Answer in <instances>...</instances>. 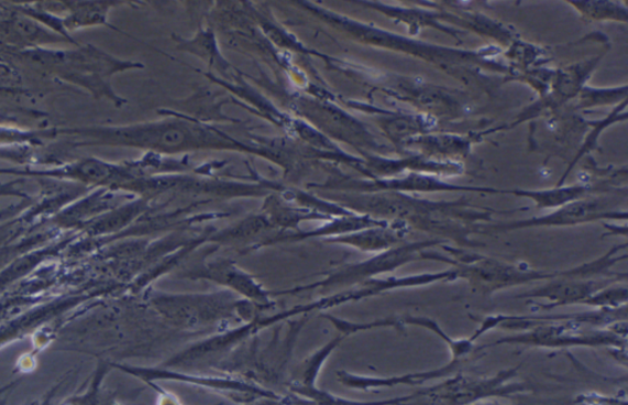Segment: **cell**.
Masks as SVG:
<instances>
[{"label": "cell", "instance_id": "1", "mask_svg": "<svg viewBox=\"0 0 628 405\" xmlns=\"http://www.w3.org/2000/svg\"><path fill=\"white\" fill-rule=\"evenodd\" d=\"M593 289L592 284H563L551 287V291H544L541 293V296L550 297V300H558L572 303L579 302L581 298H584Z\"/></svg>", "mask_w": 628, "mask_h": 405}]
</instances>
